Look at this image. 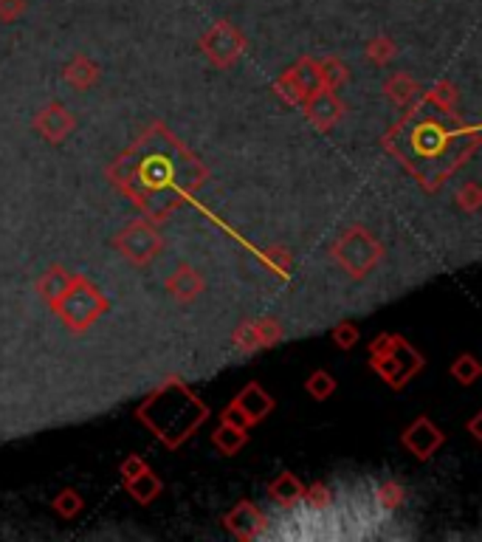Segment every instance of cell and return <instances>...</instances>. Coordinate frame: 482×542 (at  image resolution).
Masks as SVG:
<instances>
[{
	"instance_id": "1",
	"label": "cell",
	"mask_w": 482,
	"mask_h": 542,
	"mask_svg": "<svg viewBox=\"0 0 482 542\" xmlns=\"http://www.w3.org/2000/svg\"><path fill=\"white\" fill-rule=\"evenodd\" d=\"M138 419L166 447H181L203 424L206 407L181 382H170L138 407Z\"/></svg>"
},
{
	"instance_id": "2",
	"label": "cell",
	"mask_w": 482,
	"mask_h": 542,
	"mask_svg": "<svg viewBox=\"0 0 482 542\" xmlns=\"http://www.w3.org/2000/svg\"><path fill=\"white\" fill-rule=\"evenodd\" d=\"M203 46H206V51H209V57H212V59L228 62V59L237 57L243 40H240V34H237L235 26H228L226 20H220V23L212 26V32L203 37Z\"/></svg>"
},
{
	"instance_id": "3",
	"label": "cell",
	"mask_w": 482,
	"mask_h": 542,
	"mask_svg": "<svg viewBox=\"0 0 482 542\" xmlns=\"http://www.w3.org/2000/svg\"><path fill=\"white\" fill-rule=\"evenodd\" d=\"M443 444V435H440V429L437 427H432V421L429 419H421L417 424H412L406 432H404V447L406 449H412L417 457H426Z\"/></svg>"
},
{
	"instance_id": "4",
	"label": "cell",
	"mask_w": 482,
	"mask_h": 542,
	"mask_svg": "<svg viewBox=\"0 0 482 542\" xmlns=\"http://www.w3.org/2000/svg\"><path fill=\"white\" fill-rule=\"evenodd\" d=\"M235 404L245 412V419L254 424V421H260V419H265L268 415V410L274 407V402H271V395L260 387V384H248L237 399H235Z\"/></svg>"
},
{
	"instance_id": "5",
	"label": "cell",
	"mask_w": 482,
	"mask_h": 542,
	"mask_svg": "<svg viewBox=\"0 0 482 542\" xmlns=\"http://www.w3.org/2000/svg\"><path fill=\"white\" fill-rule=\"evenodd\" d=\"M128 489H130V494L138 500V503H150V500H156V494L161 492V481L144 466L136 477H130V481H128Z\"/></svg>"
},
{
	"instance_id": "6",
	"label": "cell",
	"mask_w": 482,
	"mask_h": 542,
	"mask_svg": "<svg viewBox=\"0 0 482 542\" xmlns=\"http://www.w3.org/2000/svg\"><path fill=\"white\" fill-rule=\"evenodd\" d=\"M257 519H260L257 509L248 506V503H243V506H237L232 514H228V528H232L235 534H240V537H251L248 528H254Z\"/></svg>"
},
{
	"instance_id": "7",
	"label": "cell",
	"mask_w": 482,
	"mask_h": 542,
	"mask_svg": "<svg viewBox=\"0 0 482 542\" xmlns=\"http://www.w3.org/2000/svg\"><path fill=\"white\" fill-rule=\"evenodd\" d=\"M243 444H245V429H240V427L223 424V427L215 432V447H218L223 455H235Z\"/></svg>"
},
{
	"instance_id": "8",
	"label": "cell",
	"mask_w": 482,
	"mask_h": 542,
	"mask_svg": "<svg viewBox=\"0 0 482 542\" xmlns=\"http://www.w3.org/2000/svg\"><path fill=\"white\" fill-rule=\"evenodd\" d=\"M271 497H274L277 503H297L302 497V483L293 474H282L280 481L271 486Z\"/></svg>"
},
{
	"instance_id": "9",
	"label": "cell",
	"mask_w": 482,
	"mask_h": 542,
	"mask_svg": "<svg viewBox=\"0 0 482 542\" xmlns=\"http://www.w3.org/2000/svg\"><path fill=\"white\" fill-rule=\"evenodd\" d=\"M308 390H310L313 399H319V402H322V399H327V395H333V390H336V382H333L330 373L319 370V373H313V376H310Z\"/></svg>"
},
{
	"instance_id": "10",
	"label": "cell",
	"mask_w": 482,
	"mask_h": 542,
	"mask_svg": "<svg viewBox=\"0 0 482 542\" xmlns=\"http://www.w3.org/2000/svg\"><path fill=\"white\" fill-rule=\"evenodd\" d=\"M451 376L460 379L463 384H469V382H474V379L479 376V365L474 362V357H463V359H457V362H454Z\"/></svg>"
},
{
	"instance_id": "11",
	"label": "cell",
	"mask_w": 482,
	"mask_h": 542,
	"mask_svg": "<svg viewBox=\"0 0 482 542\" xmlns=\"http://www.w3.org/2000/svg\"><path fill=\"white\" fill-rule=\"evenodd\" d=\"M57 511H62V514H66V517H71V514H76L79 511V494H74V492H62L59 494V500H57Z\"/></svg>"
},
{
	"instance_id": "12",
	"label": "cell",
	"mask_w": 482,
	"mask_h": 542,
	"mask_svg": "<svg viewBox=\"0 0 482 542\" xmlns=\"http://www.w3.org/2000/svg\"><path fill=\"white\" fill-rule=\"evenodd\" d=\"M223 424H232V427H240V429H245L251 421L245 419V412H243L237 404H232V407H228V410L223 412Z\"/></svg>"
},
{
	"instance_id": "13",
	"label": "cell",
	"mask_w": 482,
	"mask_h": 542,
	"mask_svg": "<svg viewBox=\"0 0 482 542\" xmlns=\"http://www.w3.org/2000/svg\"><path fill=\"white\" fill-rule=\"evenodd\" d=\"M333 337H336L339 348H350V345L355 342V337H359V330H355L353 325H342L336 333H333Z\"/></svg>"
},
{
	"instance_id": "14",
	"label": "cell",
	"mask_w": 482,
	"mask_h": 542,
	"mask_svg": "<svg viewBox=\"0 0 482 542\" xmlns=\"http://www.w3.org/2000/svg\"><path fill=\"white\" fill-rule=\"evenodd\" d=\"M23 12V0H0V17H17Z\"/></svg>"
},
{
	"instance_id": "15",
	"label": "cell",
	"mask_w": 482,
	"mask_h": 542,
	"mask_svg": "<svg viewBox=\"0 0 482 542\" xmlns=\"http://www.w3.org/2000/svg\"><path fill=\"white\" fill-rule=\"evenodd\" d=\"M141 469H144V461L133 455V457H128V461L121 464V477H128V481H130V477H136Z\"/></svg>"
}]
</instances>
